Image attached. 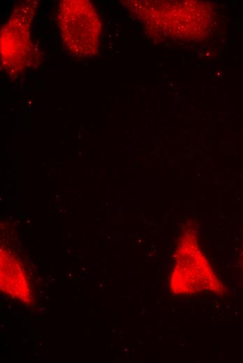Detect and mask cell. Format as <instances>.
I'll list each match as a JSON object with an SVG mask.
<instances>
[{
    "instance_id": "2",
    "label": "cell",
    "mask_w": 243,
    "mask_h": 363,
    "mask_svg": "<svg viewBox=\"0 0 243 363\" xmlns=\"http://www.w3.org/2000/svg\"><path fill=\"white\" fill-rule=\"evenodd\" d=\"M1 286L4 292L24 302L29 296V288L26 276L18 266H14L13 268H8V269L1 267Z\"/></svg>"
},
{
    "instance_id": "1",
    "label": "cell",
    "mask_w": 243,
    "mask_h": 363,
    "mask_svg": "<svg viewBox=\"0 0 243 363\" xmlns=\"http://www.w3.org/2000/svg\"><path fill=\"white\" fill-rule=\"evenodd\" d=\"M60 27L64 40L76 54H92L97 47L99 19L86 1H66L60 8Z\"/></svg>"
}]
</instances>
